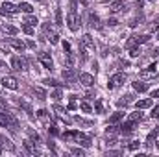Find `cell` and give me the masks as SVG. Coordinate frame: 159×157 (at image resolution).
<instances>
[{
  "label": "cell",
  "instance_id": "cell-17",
  "mask_svg": "<svg viewBox=\"0 0 159 157\" xmlns=\"http://www.w3.org/2000/svg\"><path fill=\"white\" fill-rule=\"evenodd\" d=\"M133 89H135L137 92H144V91H148V83H144V79L135 81V83H133Z\"/></svg>",
  "mask_w": 159,
  "mask_h": 157
},
{
  "label": "cell",
  "instance_id": "cell-9",
  "mask_svg": "<svg viewBox=\"0 0 159 157\" xmlns=\"http://www.w3.org/2000/svg\"><path fill=\"white\" fill-rule=\"evenodd\" d=\"M11 65H13L15 70H26V59H24V57L15 56V57L11 59Z\"/></svg>",
  "mask_w": 159,
  "mask_h": 157
},
{
  "label": "cell",
  "instance_id": "cell-46",
  "mask_svg": "<svg viewBox=\"0 0 159 157\" xmlns=\"http://www.w3.org/2000/svg\"><path fill=\"white\" fill-rule=\"evenodd\" d=\"M152 118H159V105L154 109V111H152Z\"/></svg>",
  "mask_w": 159,
  "mask_h": 157
},
{
  "label": "cell",
  "instance_id": "cell-58",
  "mask_svg": "<svg viewBox=\"0 0 159 157\" xmlns=\"http://www.w3.org/2000/svg\"><path fill=\"white\" fill-rule=\"evenodd\" d=\"M157 39H159V35H157Z\"/></svg>",
  "mask_w": 159,
  "mask_h": 157
},
{
  "label": "cell",
  "instance_id": "cell-29",
  "mask_svg": "<svg viewBox=\"0 0 159 157\" xmlns=\"http://www.w3.org/2000/svg\"><path fill=\"white\" fill-rule=\"evenodd\" d=\"M22 32H24L26 35H34V26H30V24H26V22H24V26H22Z\"/></svg>",
  "mask_w": 159,
  "mask_h": 157
},
{
  "label": "cell",
  "instance_id": "cell-27",
  "mask_svg": "<svg viewBox=\"0 0 159 157\" xmlns=\"http://www.w3.org/2000/svg\"><path fill=\"white\" fill-rule=\"evenodd\" d=\"M2 30H4V32H7V34H11V35H15V34L19 32V30H17L15 26H11V24H4V26H2Z\"/></svg>",
  "mask_w": 159,
  "mask_h": 157
},
{
  "label": "cell",
  "instance_id": "cell-3",
  "mask_svg": "<svg viewBox=\"0 0 159 157\" xmlns=\"http://www.w3.org/2000/svg\"><path fill=\"white\" fill-rule=\"evenodd\" d=\"M80 46L83 48V50H89V52H94V39L89 35V34H85L83 37H81V41H80Z\"/></svg>",
  "mask_w": 159,
  "mask_h": 157
},
{
  "label": "cell",
  "instance_id": "cell-32",
  "mask_svg": "<svg viewBox=\"0 0 159 157\" xmlns=\"http://www.w3.org/2000/svg\"><path fill=\"white\" fill-rule=\"evenodd\" d=\"M141 20H143V17H135V19H131V20H129V26H131V28H135V26H139V24H141Z\"/></svg>",
  "mask_w": 159,
  "mask_h": 157
},
{
  "label": "cell",
  "instance_id": "cell-5",
  "mask_svg": "<svg viewBox=\"0 0 159 157\" xmlns=\"http://www.w3.org/2000/svg\"><path fill=\"white\" fill-rule=\"evenodd\" d=\"M157 74V70H156V63L154 65H148L146 69H143L141 72H139V78L141 79H150V78H154Z\"/></svg>",
  "mask_w": 159,
  "mask_h": 157
},
{
  "label": "cell",
  "instance_id": "cell-4",
  "mask_svg": "<svg viewBox=\"0 0 159 157\" xmlns=\"http://www.w3.org/2000/svg\"><path fill=\"white\" fill-rule=\"evenodd\" d=\"M124 79H126V76L124 74H115V76H111L109 78V81H107V89H117V87H120L122 83H124Z\"/></svg>",
  "mask_w": 159,
  "mask_h": 157
},
{
  "label": "cell",
  "instance_id": "cell-53",
  "mask_svg": "<svg viewBox=\"0 0 159 157\" xmlns=\"http://www.w3.org/2000/svg\"><path fill=\"white\" fill-rule=\"evenodd\" d=\"M87 2H89V0H81V4H87Z\"/></svg>",
  "mask_w": 159,
  "mask_h": 157
},
{
  "label": "cell",
  "instance_id": "cell-50",
  "mask_svg": "<svg viewBox=\"0 0 159 157\" xmlns=\"http://www.w3.org/2000/svg\"><path fill=\"white\" fill-rule=\"evenodd\" d=\"M152 98H159V89H156V91H152Z\"/></svg>",
  "mask_w": 159,
  "mask_h": 157
},
{
  "label": "cell",
  "instance_id": "cell-44",
  "mask_svg": "<svg viewBox=\"0 0 159 157\" xmlns=\"http://www.w3.org/2000/svg\"><path fill=\"white\" fill-rule=\"evenodd\" d=\"M54 111H57V113H59V115H63V113H65V109H63V107H61V105H57V104H56V105H54Z\"/></svg>",
  "mask_w": 159,
  "mask_h": 157
},
{
  "label": "cell",
  "instance_id": "cell-34",
  "mask_svg": "<svg viewBox=\"0 0 159 157\" xmlns=\"http://www.w3.org/2000/svg\"><path fill=\"white\" fill-rule=\"evenodd\" d=\"M70 154H72V155H80V157L85 155V152H83L81 148H70Z\"/></svg>",
  "mask_w": 159,
  "mask_h": 157
},
{
  "label": "cell",
  "instance_id": "cell-52",
  "mask_svg": "<svg viewBox=\"0 0 159 157\" xmlns=\"http://www.w3.org/2000/svg\"><path fill=\"white\" fill-rule=\"evenodd\" d=\"M135 4H137V7H143V4H144V0H135Z\"/></svg>",
  "mask_w": 159,
  "mask_h": 157
},
{
  "label": "cell",
  "instance_id": "cell-48",
  "mask_svg": "<svg viewBox=\"0 0 159 157\" xmlns=\"http://www.w3.org/2000/svg\"><path fill=\"white\" fill-rule=\"evenodd\" d=\"M107 24H109V26H117V19H109Z\"/></svg>",
  "mask_w": 159,
  "mask_h": 157
},
{
  "label": "cell",
  "instance_id": "cell-11",
  "mask_svg": "<svg viewBox=\"0 0 159 157\" xmlns=\"http://www.w3.org/2000/svg\"><path fill=\"white\" fill-rule=\"evenodd\" d=\"M150 39V35H133L131 39L128 41V46H135V44H144V43H148Z\"/></svg>",
  "mask_w": 159,
  "mask_h": 157
},
{
  "label": "cell",
  "instance_id": "cell-14",
  "mask_svg": "<svg viewBox=\"0 0 159 157\" xmlns=\"http://www.w3.org/2000/svg\"><path fill=\"white\" fill-rule=\"evenodd\" d=\"M152 104H154V100H152V98H146V100L135 102V107H137V109H148V107H152Z\"/></svg>",
  "mask_w": 159,
  "mask_h": 157
},
{
  "label": "cell",
  "instance_id": "cell-22",
  "mask_svg": "<svg viewBox=\"0 0 159 157\" xmlns=\"http://www.w3.org/2000/svg\"><path fill=\"white\" fill-rule=\"evenodd\" d=\"M122 118H124V113H122V111H117V113H113V115L109 117V122L115 124V122H120Z\"/></svg>",
  "mask_w": 159,
  "mask_h": 157
},
{
  "label": "cell",
  "instance_id": "cell-25",
  "mask_svg": "<svg viewBox=\"0 0 159 157\" xmlns=\"http://www.w3.org/2000/svg\"><path fill=\"white\" fill-rule=\"evenodd\" d=\"M43 83H44L46 87H61V83H57L56 79H52V78H46V79H43Z\"/></svg>",
  "mask_w": 159,
  "mask_h": 157
},
{
  "label": "cell",
  "instance_id": "cell-23",
  "mask_svg": "<svg viewBox=\"0 0 159 157\" xmlns=\"http://www.w3.org/2000/svg\"><path fill=\"white\" fill-rule=\"evenodd\" d=\"M157 135H159V129H154V131L148 135V139H146V144H148V146H152V144H154V141L157 139Z\"/></svg>",
  "mask_w": 159,
  "mask_h": 157
},
{
  "label": "cell",
  "instance_id": "cell-45",
  "mask_svg": "<svg viewBox=\"0 0 159 157\" xmlns=\"http://www.w3.org/2000/svg\"><path fill=\"white\" fill-rule=\"evenodd\" d=\"M52 98H56V100H59L61 98V91L57 89V91H54V94H52Z\"/></svg>",
  "mask_w": 159,
  "mask_h": 157
},
{
  "label": "cell",
  "instance_id": "cell-33",
  "mask_svg": "<svg viewBox=\"0 0 159 157\" xmlns=\"http://www.w3.org/2000/svg\"><path fill=\"white\" fill-rule=\"evenodd\" d=\"M24 148H26L30 154H35V148L32 146V141H24Z\"/></svg>",
  "mask_w": 159,
  "mask_h": 157
},
{
  "label": "cell",
  "instance_id": "cell-57",
  "mask_svg": "<svg viewBox=\"0 0 159 157\" xmlns=\"http://www.w3.org/2000/svg\"><path fill=\"white\" fill-rule=\"evenodd\" d=\"M150 2H154V0H150Z\"/></svg>",
  "mask_w": 159,
  "mask_h": 157
},
{
  "label": "cell",
  "instance_id": "cell-13",
  "mask_svg": "<svg viewBox=\"0 0 159 157\" xmlns=\"http://www.w3.org/2000/svg\"><path fill=\"white\" fill-rule=\"evenodd\" d=\"M80 83H81V85H85V87H91V85L94 83L93 74H80Z\"/></svg>",
  "mask_w": 159,
  "mask_h": 157
},
{
  "label": "cell",
  "instance_id": "cell-41",
  "mask_svg": "<svg viewBox=\"0 0 159 157\" xmlns=\"http://www.w3.org/2000/svg\"><path fill=\"white\" fill-rule=\"evenodd\" d=\"M0 50H2V52H6V54H9V46H7L4 41H0Z\"/></svg>",
  "mask_w": 159,
  "mask_h": 157
},
{
  "label": "cell",
  "instance_id": "cell-49",
  "mask_svg": "<svg viewBox=\"0 0 159 157\" xmlns=\"http://www.w3.org/2000/svg\"><path fill=\"white\" fill-rule=\"evenodd\" d=\"M76 107H78V105H76V102H74V98H72V102L69 104V109H76Z\"/></svg>",
  "mask_w": 159,
  "mask_h": 157
},
{
  "label": "cell",
  "instance_id": "cell-47",
  "mask_svg": "<svg viewBox=\"0 0 159 157\" xmlns=\"http://www.w3.org/2000/svg\"><path fill=\"white\" fill-rule=\"evenodd\" d=\"M139 54H141V50H137V48L131 50V57H139Z\"/></svg>",
  "mask_w": 159,
  "mask_h": 157
},
{
  "label": "cell",
  "instance_id": "cell-54",
  "mask_svg": "<svg viewBox=\"0 0 159 157\" xmlns=\"http://www.w3.org/2000/svg\"><path fill=\"white\" fill-rule=\"evenodd\" d=\"M0 69H4V63H2V61H0Z\"/></svg>",
  "mask_w": 159,
  "mask_h": 157
},
{
  "label": "cell",
  "instance_id": "cell-37",
  "mask_svg": "<svg viewBox=\"0 0 159 157\" xmlns=\"http://www.w3.org/2000/svg\"><path fill=\"white\" fill-rule=\"evenodd\" d=\"M89 20H91V26H96V24H98V17H96L94 13L89 15Z\"/></svg>",
  "mask_w": 159,
  "mask_h": 157
},
{
  "label": "cell",
  "instance_id": "cell-12",
  "mask_svg": "<svg viewBox=\"0 0 159 157\" xmlns=\"http://www.w3.org/2000/svg\"><path fill=\"white\" fill-rule=\"evenodd\" d=\"M76 78H78V72L74 70V69H65L63 70V79H67V81H76Z\"/></svg>",
  "mask_w": 159,
  "mask_h": 157
},
{
  "label": "cell",
  "instance_id": "cell-8",
  "mask_svg": "<svg viewBox=\"0 0 159 157\" xmlns=\"http://www.w3.org/2000/svg\"><path fill=\"white\" fill-rule=\"evenodd\" d=\"M2 85L6 89H11V91H17L19 89V83H17V79L13 78V76H4L2 78Z\"/></svg>",
  "mask_w": 159,
  "mask_h": 157
},
{
  "label": "cell",
  "instance_id": "cell-35",
  "mask_svg": "<svg viewBox=\"0 0 159 157\" xmlns=\"http://www.w3.org/2000/svg\"><path fill=\"white\" fill-rule=\"evenodd\" d=\"M56 22H57V26H63V19H61V11L59 9H56Z\"/></svg>",
  "mask_w": 159,
  "mask_h": 157
},
{
  "label": "cell",
  "instance_id": "cell-43",
  "mask_svg": "<svg viewBox=\"0 0 159 157\" xmlns=\"http://www.w3.org/2000/svg\"><path fill=\"white\" fill-rule=\"evenodd\" d=\"M74 120H76L78 124H85V126H91V122H87V120H83V118H80V117H76Z\"/></svg>",
  "mask_w": 159,
  "mask_h": 157
},
{
  "label": "cell",
  "instance_id": "cell-21",
  "mask_svg": "<svg viewBox=\"0 0 159 157\" xmlns=\"http://www.w3.org/2000/svg\"><path fill=\"white\" fill-rule=\"evenodd\" d=\"M109 9H111L113 13H119V11L124 9V2H113V4L109 6Z\"/></svg>",
  "mask_w": 159,
  "mask_h": 157
},
{
  "label": "cell",
  "instance_id": "cell-6",
  "mask_svg": "<svg viewBox=\"0 0 159 157\" xmlns=\"http://www.w3.org/2000/svg\"><path fill=\"white\" fill-rule=\"evenodd\" d=\"M43 32L46 34V37H48V41H50L52 44H57V43H59V35H57L56 32H52L50 24H43Z\"/></svg>",
  "mask_w": 159,
  "mask_h": 157
},
{
  "label": "cell",
  "instance_id": "cell-26",
  "mask_svg": "<svg viewBox=\"0 0 159 157\" xmlns=\"http://www.w3.org/2000/svg\"><path fill=\"white\" fill-rule=\"evenodd\" d=\"M24 22L30 24V26H35V24H37V17H34V15H26V17H24Z\"/></svg>",
  "mask_w": 159,
  "mask_h": 157
},
{
  "label": "cell",
  "instance_id": "cell-28",
  "mask_svg": "<svg viewBox=\"0 0 159 157\" xmlns=\"http://www.w3.org/2000/svg\"><path fill=\"white\" fill-rule=\"evenodd\" d=\"M34 94L39 96V100H44V98H46V92H44L43 89H39V87H34Z\"/></svg>",
  "mask_w": 159,
  "mask_h": 157
},
{
  "label": "cell",
  "instance_id": "cell-1",
  "mask_svg": "<svg viewBox=\"0 0 159 157\" xmlns=\"http://www.w3.org/2000/svg\"><path fill=\"white\" fill-rule=\"evenodd\" d=\"M0 124L6 126V128H9V129H15V128H17V120H15V117H13L11 113L4 111V109H0Z\"/></svg>",
  "mask_w": 159,
  "mask_h": 157
},
{
  "label": "cell",
  "instance_id": "cell-19",
  "mask_svg": "<svg viewBox=\"0 0 159 157\" xmlns=\"http://www.w3.org/2000/svg\"><path fill=\"white\" fill-rule=\"evenodd\" d=\"M9 43H11V46H13L15 50H19V52H22V50L26 48V44H24L22 41H19V39H9Z\"/></svg>",
  "mask_w": 159,
  "mask_h": 157
},
{
  "label": "cell",
  "instance_id": "cell-10",
  "mask_svg": "<svg viewBox=\"0 0 159 157\" xmlns=\"http://www.w3.org/2000/svg\"><path fill=\"white\" fill-rule=\"evenodd\" d=\"M17 11H19V6H13L11 2H4V4H2V9H0V15H4V13L13 15V13H17Z\"/></svg>",
  "mask_w": 159,
  "mask_h": 157
},
{
  "label": "cell",
  "instance_id": "cell-24",
  "mask_svg": "<svg viewBox=\"0 0 159 157\" xmlns=\"http://www.w3.org/2000/svg\"><path fill=\"white\" fill-rule=\"evenodd\" d=\"M19 11H24V13H32V11H34V7H32L30 4H26V2H20V4H19Z\"/></svg>",
  "mask_w": 159,
  "mask_h": 157
},
{
  "label": "cell",
  "instance_id": "cell-42",
  "mask_svg": "<svg viewBox=\"0 0 159 157\" xmlns=\"http://www.w3.org/2000/svg\"><path fill=\"white\" fill-rule=\"evenodd\" d=\"M156 30H159V17L152 22V32H156Z\"/></svg>",
  "mask_w": 159,
  "mask_h": 157
},
{
  "label": "cell",
  "instance_id": "cell-15",
  "mask_svg": "<svg viewBox=\"0 0 159 157\" xmlns=\"http://www.w3.org/2000/svg\"><path fill=\"white\" fill-rule=\"evenodd\" d=\"M119 128H120L119 131L122 133V135H128V133H131V131H133V122H129V120H128L126 124H120Z\"/></svg>",
  "mask_w": 159,
  "mask_h": 157
},
{
  "label": "cell",
  "instance_id": "cell-51",
  "mask_svg": "<svg viewBox=\"0 0 159 157\" xmlns=\"http://www.w3.org/2000/svg\"><path fill=\"white\" fill-rule=\"evenodd\" d=\"M26 46H30V48H35V43H34V41H28V43H26Z\"/></svg>",
  "mask_w": 159,
  "mask_h": 157
},
{
  "label": "cell",
  "instance_id": "cell-31",
  "mask_svg": "<svg viewBox=\"0 0 159 157\" xmlns=\"http://www.w3.org/2000/svg\"><path fill=\"white\" fill-rule=\"evenodd\" d=\"M28 135H30V139H32L34 142H39V141H41V139H39V135H37V133H35L34 129H28Z\"/></svg>",
  "mask_w": 159,
  "mask_h": 157
},
{
  "label": "cell",
  "instance_id": "cell-7",
  "mask_svg": "<svg viewBox=\"0 0 159 157\" xmlns=\"http://www.w3.org/2000/svg\"><path fill=\"white\" fill-rule=\"evenodd\" d=\"M39 61H41V65H43L44 69H48V70L54 69V61H52V57H50L46 52H41L39 54Z\"/></svg>",
  "mask_w": 159,
  "mask_h": 157
},
{
  "label": "cell",
  "instance_id": "cell-56",
  "mask_svg": "<svg viewBox=\"0 0 159 157\" xmlns=\"http://www.w3.org/2000/svg\"><path fill=\"white\" fill-rule=\"evenodd\" d=\"M0 154H2V150H0Z\"/></svg>",
  "mask_w": 159,
  "mask_h": 157
},
{
  "label": "cell",
  "instance_id": "cell-40",
  "mask_svg": "<svg viewBox=\"0 0 159 157\" xmlns=\"http://www.w3.org/2000/svg\"><path fill=\"white\" fill-rule=\"evenodd\" d=\"M139 146H141V142H139V141H133V142H131V144H129V146H128V148H129V150H131V152H133V150H137V148H139Z\"/></svg>",
  "mask_w": 159,
  "mask_h": 157
},
{
  "label": "cell",
  "instance_id": "cell-38",
  "mask_svg": "<svg viewBox=\"0 0 159 157\" xmlns=\"http://www.w3.org/2000/svg\"><path fill=\"white\" fill-rule=\"evenodd\" d=\"M94 109H96V113H104V105H102V102H100V100L94 104Z\"/></svg>",
  "mask_w": 159,
  "mask_h": 157
},
{
  "label": "cell",
  "instance_id": "cell-36",
  "mask_svg": "<svg viewBox=\"0 0 159 157\" xmlns=\"http://www.w3.org/2000/svg\"><path fill=\"white\" fill-rule=\"evenodd\" d=\"M2 141H4V139H2ZM2 144H4V148H6V150H9V152H13V150H15V146H13V144H11V142H9L7 139H6V141H4Z\"/></svg>",
  "mask_w": 159,
  "mask_h": 157
},
{
  "label": "cell",
  "instance_id": "cell-18",
  "mask_svg": "<svg viewBox=\"0 0 159 157\" xmlns=\"http://www.w3.org/2000/svg\"><path fill=\"white\" fill-rule=\"evenodd\" d=\"M37 117H39L41 122L50 124V115H48V111H46V109H39V111H37Z\"/></svg>",
  "mask_w": 159,
  "mask_h": 157
},
{
  "label": "cell",
  "instance_id": "cell-2",
  "mask_svg": "<svg viewBox=\"0 0 159 157\" xmlns=\"http://www.w3.org/2000/svg\"><path fill=\"white\" fill-rule=\"evenodd\" d=\"M67 24H69V30H70V32H78L80 19H78V15H76V11H70V13L67 15Z\"/></svg>",
  "mask_w": 159,
  "mask_h": 157
},
{
  "label": "cell",
  "instance_id": "cell-30",
  "mask_svg": "<svg viewBox=\"0 0 159 157\" xmlns=\"http://www.w3.org/2000/svg\"><path fill=\"white\" fill-rule=\"evenodd\" d=\"M80 109H81L83 113H91V111H93V107H91L87 102H81V104H80Z\"/></svg>",
  "mask_w": 159,
  "mask_h": 157
},
{
  "label": "cell",
  "instance_id": "cell-55",
  "mask_svg": "<svg viewBox=\"0 0 159 157\" xmlns=\"http://www.w3.org/2000/svg\"><path fill=\"white\" fill-rule=\"evenodd\" d=\"M37 2H44V0H37Z\"/></svg>",
  "mask_w": 159,
  "mask_h": 157
},
{
  "label": "cell",
  "instance_id": "cell-20",
  "mask_svg": "<svg viewBox=\"0 0 159 157\" xmlns=\"http://www.w3.org/2000/svg\"><path fill=\"white\" fill-rule=\"evenodd\" d=\"M128 120L133 122V124H135V122H141V120H143V113H141V109H137L135 113H131V115L128 117Z\"/></svg>",
  "mask_w": 159,
  "mask_h": 157
},
{
  "label": "cell",
  "instance_id": "cell-16",
  "mask_svg": "<svg viewBox=\"0 0 159 157\" xmlns=\"http://www.w3.org/2000/svg\"><path fill=\"white\" fill-rule=\"evenodd\" d=\"M131 102H133V94H126V96H122L119 102H117V105H119V107H126V105H129Z\"/></svg>",
  "mask_w": 159,
  "mask_h": 157
},
{
  "label": "cell",
  "instance_id": "cell-39",
  "mask_svg": "<svg viewBox=\"0 0 159 157\" xmlns=\"http://www.w3.org/2000/svg\"><path fill=\"white\" fill-rule=\"evenodd\" d=\"M119 129H117V126H107V129H106V133L107 135H113V133H117Z\"/></svg>",
  "mask_w": 159,
  "mask_h": 157
}]
</instances>
